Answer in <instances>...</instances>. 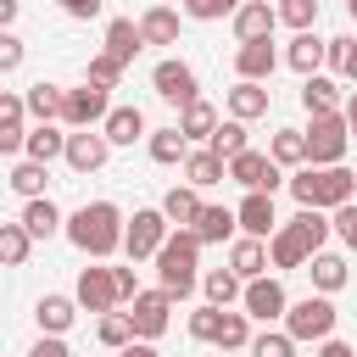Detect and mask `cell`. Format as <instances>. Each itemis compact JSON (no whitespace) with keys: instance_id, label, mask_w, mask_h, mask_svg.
Here are the masks:
<instances>
[{"instance_id":"obj_39","label":"cell","mask_w":357,"mask_h":357,"mask_svg":"<svg viewBox=\"0 0 357 357\" xmlns=\"http://www.w3.org/2000/svg\"><path fill=\"white\" fill-rule=\"evenodd\" d=\"M218 123H223V117H218L206 100H195V106H184V112H178V134H184V139H212V134H218Z\"/></svg>"},{"instance_id":"obj_41","label":"cell","mask_w":357,"mask_h":357,"mask_svg":"<svg viewBox=\"0 0 357 357\" xmlns=\"http://www.w3.org/2000/svg\"><path fill=\"white\" fill-rule=\"evenodd\" d=\"M28 251H33V234H28L22 223H0V262H6V268H22Z\"/></svg>"},{"instance_id":"obj_50","label":"cell","mask_w":357,"mask_h":357,"mask_svg":"<svg viewBox=\"0 0 357 357\" xmlns=\"http://www.w3.org/2000/svg\"><path fill=\"white\" fill-rule=\"evenodd\" d=\"M17 67H22V39L6 28L0 33V73H17Z\"/></svg>"},{"instance_id":"obj_12","label":"cell","mask_w":357,"mask_h":357,"mask_svg":"<svg viewBox=\"0 0 357 357\" xmlns=\"http://www.w3.org/2000/svg\"><path fill=\"white\" fill-rule=\"evenodd\" d=\"M229 178H234L240 190H262V195H273L279 184H290V178H284V167H279L268 151H240V156L229 162Z\"/></svg>"},{"instance_id":"obj_14","label":"cell","mask_w":357,"mask_h":357,"mask_svg":"<svg viewBox=\"0 0 357 357\" xmlns=\"http://www.w3.org/2000/svg\"><path fill=\"white\" fill-rule=\"evenodd\" d=\"M106 156H112V139H106L100 128H73V134H67V156H61V162H67L73 173H100Z\"/></svg>"},{"instance_id":"obj_25","label":"cell","mask_w":357,"mask_h":357,"mask_svg":"<svg viewBox=\"0 0 357 357\" xmlns=\"http://www.w3.org/2000/svg\"><path fill=\"white\" fill-rule=\"evenodd\" d=\"M324 50H329V39H318V33L307 28V33H296V39L284 45V67H296L301 78H312V73L324 67Z\"/></svg>"},{"instance_id":"obj_30","label":"cell","mask_w":357,"mask_h":357,"mask_svg":"<svg viewBox=\"0 0 357 357\" xmlns=\"http://www.w3.org/2000/svg\"><path fill=\"white\" fill-rule=\"evenodd\" d=\"M145 145H151V162H162V167H184L190 162V139L178 134V123L173 128H151Z\"/></svg>"},{"instance_id":"obj_52","label":"cell","mask_w":357,"mask_h":357,"mask_svg":"<svg viewBox=\"0 0 357 357\" xmlns=\"http://www.w3.org/2000/svg\"><path fill=\"white\" fill-rule=\"evenodd\" d=\"M28 357H73V351H67V340H61V335H39Z\"/></svg>"},{"instance_id":"obj_51","label":"cell","mask_w":357,"mask_h":357,"mask_svg":"<svg viewBox=\"0 0 357 357\" xmlns=\"http://www.w3.org/2000/svg\"><path fill=\"white\" fill-rule=\"evenodd\" d=\"M56 6H61L67 17H78V22H89V17H100V6H106V0H56Z\"/></svg>"},{"instance_id":"obj_31","label":"cell","mask_w":357,"mask_h":357,"mask_svg":"<svg viewBox=\"0 0 357 357\" xmlns=\"http://www.w3.org/2000/svg\"><path fill=\"white\" fill-rule=\"evenodd\" d=\"M229 117H240V123H251V117H268V84H234L229 89Z\"/></svg>"},{"instance_id":"obj_43","label":"cell","mask_w":357,"mask_h":357,"mask_svg":"<svg viewBox=\"0 0 357 357\" xmlns=\"http://www.w3.org/2000/svg\"><path fill=\"white\" fill-rule=\"evenodd\" d=\"M84 78H89V84H100V89H117V84H123V61H117V56H106V50H95Z\"/></svg>"},{"instance_id":"obj_42","label":"cell","mask_w":357,"mask_h":357,"mask_svg":"<svg viewBox=\"0 0 357 357\" xmlns=\"http://www.w3.org/2000/svg\"><path fill=\"white\" fill-rule=\"evenodd\" d=\"M95 335H100V346H106V351H123V346H134V324H128V312H100Z\"/></svg>"},{"instance_id":"obj_17","label":"cell","mask_w":357,"mask_h":357,"mask_svg":"<svg viewBox=\"0 0 357 357\" xmlns=\"http://www.w3.org/2000/svg\"><path fill=\"white\" fill-rule=\"evenodd\" d=\"M273 67H279L273 39H245V45L234 50V73H240L245 84H268V78H273Z\"/></svg>"},{"instance_id":"obj_24","label":"cell","mask_w":357,"mask_h":357,"mask_svg":"<svg viewBox=\"0 0 357 357\" xmlns=\"http://www.w3.org/2000/svg\"><path fill=\"white\" fill-rule=\"evenodd\" d=\"M139 50H145V33H139V22H134V17H112V22H106V56H117V61L128 67Z\"/></svg>"},{"instance_id":"obj_48","label":"cell","mask_w":357,"mask_h":357,"mask_svg":"<svg viewBox=\"0 0 357 357\" xmlns=\"http://www.w3.org/2000/svg\"><path fill=\"white\" fill-rule=\"evenodd\" d=\"M351 56H357V39H351V33H340V39H329V50H324V61H329L335 73H346V67H351Z\"/></svg>"},{"instance_id":"obj_5","label":"cell","mask_w":357,"mask_h":357,"mask_svg":"<svg viewBox=\"0 0 357 357\" xmlns=\"http://www.w3.org/2000/svg\"><path fill=\"white\" fill-rule=\"evenodd\" d=\"M301 134H307V167H340V156H346V145H351V123H346V112L312 117Z\"/></svg>"},{"instance_id":"obj_37","label":"cell","mask_w":357,"mask_h":357,"mask_svg":"<svg viewBox=\"0 0 357 357\" xmlns=\"http://www.w3.org/2000/svg\"><path fill=\"white\" fill-rule=\"evenodd\" d=\"M234 229H240L234 206H201V218H195V234H201V245H218V240H229Z\"/></svg>"},{"instance_id":"obj_11","label":"cell","mask_w":357,"mask_h":357,"mask_svg":"<svg viewBox=\"0 0 357 357\" xmlns=\"http://www.w3.org/2000/svg\"><path fill=\"white\" fill-rule=\"evenodd\" d=\"M128 324H134V340H156V335H167V324H173V296L156 284V290H139L134 301H128Z\"/></svg>"},{"instance_id":"obj_19","label":"cell","mask_w":357,"mask_h":357,"mask_svg":"<svg viewBox=\"0 0 357 357\" xmlns=\"http://www.w3.org/2000/svg\"><path fill=\"white\" fill-rule=\"evenodd\" d=\"M33 240H50V234H67V218H61V206L50 201V195H39V201H22V218H17Z\"/></svg>"},{"instance_id":"obj_47","label":"cell","mask_w":357,"mask_h":357,"mask_svg":"<svg viewBox=\"0 0 357 357\" xmlns=\"http://www.w3.org/2000/svg\"><path fill=\"white\" fill-rule=\"evenodd\" d=\"M245 0H184V17H195V22H218V17H234Z\"/></svg>"},{"instance_id":"obj_7","label":"cell","mask_w":357,"mask_h":357,"mask_svg":"<svg viewBox=\"0 0 357 357\" xmlns=\"http://www.w3.org/2000/svg\"><path fill=\"white\" fill-rule=\"evenodd\" d=\"M167 234H173L167 212H162V206H139V212L128 218V234H123L128 262H156V251L167 245Z\"/></svg>"},{"instance_id":"obj_27","label":"cell","mask_w":357,"mask_h":357,"mask_svg":"<svg viewBox=\"0 0 357 357\" xmlns=\"http://www.w3.org/2000/svg\"><path fill=\"white\" fill-rule=\"evenodd\" d=\"M22 156H28V162H45V167H50L56 156H67V134H61V123H33Z\"/></svg>"},{"instance_id":"obj_6","label":"cell","mask_w":357,"mask_h":357,"mask_svg":"<svg viewBox=\"0 0 357 357\" xmlns=\"http://www.w3.org/2000/svg\"><path fill=\"white\" fill-rule=\"evenodd\" d=\"M335 324H340V312H335L329 296H301V301H290V312H284V335H290V340H312V346H324V340L335 335Z\"/></svg>"},{"instance_id":"obj_60","label":"cell","mask_w":357,"mask_h":357,"mask_svg":"<svg viewBox=\"0 0 357 357\" xmlns=\"http://www.w3.org/2000/svg\"><path fill=\"white\" fill-rule=\"evenodd\" d=\"M151 6H173V0H151Z\"/></svg>"},{"instance_id":"obj_57","label":"cell","mask_w":357,"mask_h":357,"mask_svg":"<svg viewBox=\"0 0 357 357\" xmlns=\"http://www.w3.org/2000/svg\"><path fill=\"white\" fill-rule=\"evenodd\" d=\"M0 22H6V28L17 22V0H0Z\"/></svg>"},{"instance_id":"obj_9","label":"cell","mask_w":357,"mask_h":357,"mask_svg":"<svg viewBox=\"0 0 357 357\" xmlns=\"http://www.w3.org/2000/svg\"><path fill=\"white\" fill-rule=\"evenodd\" d=\"M112 117V89H100V84H78V89H67V112H61V128H100Z\"/></svg>"},{"instance_id":"obj_46","label":"cell","mask_w":357,"mask_h":357,"mask_svg":"<svg viewBox=\"0 0 357 357\" xmlns=\"http://www.w3.org/2000/svg\"><path fill=\"white\" fill-rule=\"evenodd\" d=\"M251 357H296V340H290L284 329H262V335L251 340Z\"/></svg>"},{"instance_id":"obj_20","label":"cell","mask_w":357,"mask_h":357,"mask_svg":"<svg viewBox=\"0 0 357 357\" xmlns=\"http://www.w3.org/2000/svg\"><path fill=\"white\" fill-rule=\"evenodd\" d=\"M22 100H28V117H33V123H61V112H67V89H61V84H45V78L28 84Z\"/></svg>"},{"instance_id":"obj_21","label":"cell","mask_w":357,"mask_h":357,"mask_svg":"<svg viewBox=\"0 0 357 357\" xmlns=\"http://www.w3.org/2000/svg\"><path fill=\"white\" fill-rule=\"evenodd\" d=\"M100 134L112 139V151H117V145H134V139H151V128H145V112H139V106H112V117L100 123Z\"/></svg>"},{"instance_id":"obj_2","label":"cell","mask_w":357,"mask_h":357,"mask_svg":"<svg viewBox=\"0 0 357 357\" xmlns=\"http://www.w3.org/2000/svg\"><path fill=\"white\" fill-rule=\"evenodd\" d=\"M335 234V223L324 218V212H312V206H301L290 223H279V234L268 240V262L279 268V273H290V268H307L318 251H324V240Z\"/></svg>"},{"instance_id":"obj_18","label":"cell","mask_w":357,"mask_h":357,"mask_svg":"<svg viewBox=\"0 0 357 357\" xmlns=\"http://www.w3.org/2000/svg\"><path fill=\"white\" fill-rule=\"evenodd\" d=\"M273 28H279V6H268V0H245L234 11V39L240 45L245 39H273Z\"/></svg>"},{"instance_id":"obj_13","label":"cell","mask_w":357,"mask_h":357,"mask_svg":"<svg viewBox=\"0 0 357 357\" xmlns=\"http://www.w3.org/2000/svg\"><path fill=\"white\" fill-rule=\"evenodd\" d=\"M240 312H245V318H257V324H273V318H284V312H290V296H284V284H279L273 273H262V279H251V284H245Z\"/></svg>"},{"instance_id":"obj_40","label":"cell","mask_w":357,"mask_h":357,"mask_svg":"<svg viewBox=\"0 0 357 357\" xmlns=\"http://www.w3.org/2000/svg\"><path fill=\"white\" fill-rule=\"evenodd\" d=\"M206 151H218L223 162H234L240 151H251V139H245V123H240V117H223V123H218V134L206 139Z\"/></svg>"},{"instance_id":"obj_29","label":"cell","mask_w":357,"mask_h":357,"mask_svg":"<svg viewBox=\"0 0 357 357\" xmlns=\"http://www.w3.org/2000/svg\"><path fill=\"white\" fill-rule=\"evenodd\" d=\"M307 273H312V290H318V296H335V290H346V279H351L346 257H335V251H318V257L307 262Z\"/></svg>"},{"instance_id":"obj_32","label":"cell","mask_w":357,"mask_h":357,"mask_svg":"<svg viewBox=\"0 0 357 357\" xmlns=\"http://www.w3.org/2000/svg\"><path fill=\"white\" fill-rule=\"evenodd\" d=\"M223 178H229V162H223L218 151H190V162H184V184L206 190V184H223Z\"/></svg>"},{"instance_id":"obj_38","label":"cell","mask_w":357,"mask_h":357,"mask_svg":"<svg viewBox=\"0 0 357 357\" xmlns=\"http://www.w3.org/2000/svg\"><path fill=\"white\" fill-rule=\"evenodd\" d=\"M251 340H257V335H251V318L223 307V324H218V340H212V346H218V351H251Z\"/></svg>"},{"instance_id":"obj_26","label":"cell","mask_w":357,"mask_h":357,"mask_svg":"<svg viewBox=\"0 0 357 357\" xmlns=\"http://www.w3.org/2000/svg\"><path fill=\"white\" fill-rule=\"evenodd\" d=\"M301 106H307V117H329V112H340V84H335L329 73L301 78Z\"/></svg>"},{"instance_id":"obj_56","label":"cell","mask_w":357,"mask_h":357,"mask_svg":"<svg viewBox=\"0 0 357 357\" xmlns=\"http://www.w3.org/2000/svg\"><path fill=\"white\" fill-rule=\"evenodd\" d=\"M346 123H351V139H357V89L346 95Z\"/></svg>"},{"instance_id":"obj_34","label":"cell","mask_w":357,"mask_h":357,"mask_svg":"<svg viewBox=\"0 0 357 357\" xmlns=\"http://www.w3.org/2000/svg\"><path fill=\"white\" fill-rule=\"evenodd\" d=\"M139 33H145V45H178V11L173 6H151L139 17Z\"/></svg>"},{"instance_id":"obj_59","label":"cell","mask_w":357,"mask_h":357,"mask_svg":"<svg viewBox=\"0 0 357 357\" xmlns=\"http://www.w3.org/2000/svg\"><path fill=\"white\" fill-rule=\"evenodd\" d=\"M346 11H351V22H357V0H346Z\"/></svg>"},{"instance_id":"obj_1","label":"cell","mask_w":357,"mask_h":357,"mask_svg":"<svg viewBox=\"0 0 357 357\" xmlns=\"http://www.w3.org/2000/svg\"><path fill=\"white\" fill-rule=\"evenodd\" d=\"M123 234H128V218H123L112 201H84V206L67 218V240H73L89 262H106L112 251H123Z\"/></svg>"},{"instance_id":"obj_35","label":"cell","mask_w":357,"mask_h":357,"mask_svg":"<svg viewBox=\"0 0 357 357\" xmlns=\"http://www.w3.org/2000/svg\"><path fill=\"white\" fill-rule=\"evenodd\" d=\"M268 156H273L279 167H307V134H301V128H273Z\"/></svg>"},{"instance_id":"obj_28","label":"cell","mask_w":357,"mask_h":357,"mask_svg":"<svg viewBox=\"0 0 357 357\" xmlns=\"http://www.w3.org/2000/svg\"><path fill=\"white\" fill-rule=\"evenodd\" d=\"M201 206H206V201H201V190H195V184H173V190L162 195V212H167V223H173V229H195Z\"/></svg>"},{"instance_id":"obj_44","label":"cell","mask_w":357,"mask_h":357,"mask_svg":"<svg viewBox=\"0 0 357 357\" xmlns=\"http://www.w3.org/2000/svg\"><path fill=\"white\" fill-rule=\"evenodd\" d=\"M218 324H223V307H212V301L195 307V312H190V340H206V346H212V340H218Z\"/></svg>"},{"instance_id":"obj_55","label":"cell","mask_w":357,"mask_h":357,"mask_svg":"<svg viewBox=\"0 0 357 357\" xmlns=\"http://www.w3.org/2000/svg\"><path fill=\"white\" fill-rule=\"evenodd\" d=\"M117 357H162V351H156V346H151V340H134V346H123V351H117Z\"/></svg>"},{"instance_id":"obj_10","label":"cell","mask_w":357,"mask_h":357,"mask_svg":"<svg viewBox=\"0 0 357 357\" xmlns=\"http://www.w3.org/2000/svg\"><path fill=\"white\" fill-rule=\"evenodd\" d=\"M78 307L84 312H117L123 307V290H117V268H78V284H73Z\"/></svg>"},{"instance_id":"obj_58","label":"cell","mask_w":357,"mask_h":357,"mask_svg":"<svg viewBox=\"0 0 357 357\" xmlns=\"http://www.w3.org/2000/svg\"><path fill=\"white\" fill-rule=\"evenodd\" d=\"M346 78H351V84H357V56H351V67H346Z\"/></svg>"},{"instance_id":"obj_16","label":"cell","mask_w":357,"mask_h":357,"mask_svg":"<svg viewBox=\"0 0 357 357\" xmlns=\"http://www.w3.org/2000/svg\"><path fill=\"white\" fill-rule=\"evenodd\" d=\"M234 218H240V234H251V240H273L279 234L273 195H262V190H245V201L234 206Z\"/></svg>"},{"instance_id":"obj_15","label":"cell","mask_w":357,"mask_h":357,"mask_svg":"<svg viewBox=\"0 0 357 357\" xmlns=\"http://www.w3.org/2000/svg\"><path fill=\"white\" fill-rule=\"evenodd\" d=\"M28 145V100L22 89H6L0 95V156H17Z\"/></svg>"},{"instance_id":"obj_8","label":"cell","mask_w":357,"mask_h":357,"mask_svg":"<svg viewBox=\"0 0 357 357\" xmlns=\"http://www.w3.org/2000/svg\"><path fill=\"white\" fill-rule=\"evenodd\" d=\"M151 84H156V95H162L167 106H178V112L201 100V78H195V67H190L184 56H167V61H156Z\"/></svg>"},{"instance_id":"obj_23","label":"cell","mask_w":357,"mask_h":357,"mask_svg":"<svg viewBox=\"0 0 357 357\" xmlns=\"http://www.w3.org/2000/svg\"><path fill=\"white\" fill-rule=\"evenodd\" d=\"M73 318H78V296H39V307H33L39 335H67Z\"/></svg>"},{"instance_id":"obj_3","label":"cell","mask_w":357,"mask_h":357,"mask_svg":"<svg viewBox=\"0 0 357 357\" xmlns=\"http://www.w3.org/2000/svg\"><path fill=\"white\" fill-rule=\"evenodd\" d=\"M195 268H201V234H195V229H173L167 245L156 251V284H162L173 301H190L195 284H201Z\"/></svg>"},{"instance_id":"obj_36","label":"cell","mask_w":357,"mask_h":357,"mask_svg":"<svg viewBox=\"0 0 357 357\" xmlns=\"http://www.w3.org/2000/svg\"><path fill=\"white\" fill-rule=\"evenodd\" d=\"M6 184H11V195H22V201H39L45 195V162H11L6 167Z\"/></svg>"},{"instance_id":"obj_53","label":"cell","mask_w":357,"mask_h":357,"mask_svg":"<svg viewBox=\"0 0 357 357\" xmlns=\"http://www.w3.org/2000/svg\"><path fill=\"white\" fill-rule=\"evenodd\" d=\"M117 290H123V301H134V296H139V273H134V262H128V268H117Z\"/></svg>"},{"instance_id":"obj_33","label":"cell","mask_w":357,"mask_h":357,"mask_svg":"<svg viewBox=\"0 0 357 357\" xmlns=\"http://www.w3.org/2000/svg\"><path fill=\"white\" fill-rule=\"evenodd\" d=\"M201 290H206L212 307H234V301L245 296V279H240L234 268H212V273H201Z\"/></svg>"},{"instance_id":"obj_54","label":"cell","mask_w":357,"mask_h":357,"mask_svg":"<svg viewBox=\"0 0 357 357\" xmlns=\"http://www.w3.org/2000/svg\"><path fill=\"white\" fill-rule=\"evenodd\" d=\"M318 357H357V351H351V346H346V340H335V335H329V340H324V346H318Z\"/></svg>"},{"instance_id":"obj_45","label":"cell","mask_w":357,"mask_h":357,"mask_svg":"<svg viewBox=\"0 0 357 357\" xmlns=\"http://www.w3.org/2000/svg\"><path fill=\"white\" fill-rule=\"evenodd\" d=\"M279 22H290L296 33H307L318 22V0H279Z\"/></svg>"},{"instance_id":"obj_49","label":"cell","mask_w":357,"mask_h":357,"mask_svg":"<svg viewBox=\"0 0 357 357\" xmlns=\"http://www.w3.org/2000/svg\"><path fill=\"white\" fill-rule=\"evenodd\" d=\"M329 223H335V234H340V245H346V251L357 257V206H340V212H335Z\"/></svg>"},{"instance_id":"obj_4","label":"cell","mask_w":357,"mask_h":357,"mask_svg":"<svg viewBox=\"0 0 357 357\" xmlns=\"http://www.w3.org/2000/svg\"><path fill=\"white\" fill-rule=\"evenodd\" d=\"M290 195H296V206L340 212V206H351V195H357V173H351V167H296V173H290Z\"/></svg>"},{"instance_id":"obj_22","label":"cell","mask_w":357,"mask_h":357,"mask_svg":"<svg viewBox=\"0 0 357 357\" xmlns=\"http://www.w3.org/2000/svg\"><path fill=\"white\" fill-rule=\"evenodd\" d=\"M229 268H234L245 284H251V279H262V273L273 268V262H268V240H251V234H240V240L229 245Z\"/></svg>"}]
</instances>
